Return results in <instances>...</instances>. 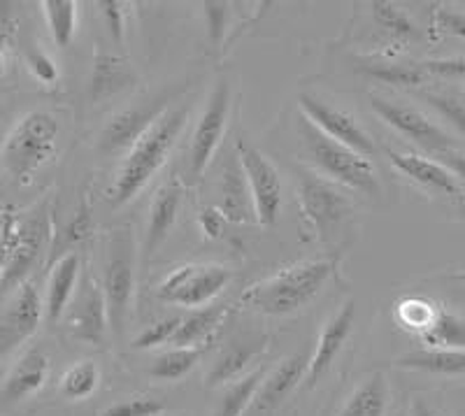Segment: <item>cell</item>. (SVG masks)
Returning <instances> with one entry per match:
<instances>
[{"label": "cell", "mask_w": 465, "mask_h": 416, "mask_svg": "<svg viewBox=\"0 0 465 416\" xmlns=\"http://www.w3.org/2000/svg\"><path fill=\"white\" fill-rule=\"evenodd\" d=\"M103 19H105L107 28H110L112 37L122 43L124 40V10L122 3H116V0H103Z\"/></svg>", "instance_id": "f6af8a7d"}, {"label": "cell", "mask_w": 465, "mask_h": 416, "mask_svg": "<svg viewBox=\"0 0 465 416\" xmlns=\"http://www.w3.org/2000/svg\"><path fill=\"white\" fill-rule=\"evenodd\" d=\"M10 33L12 31H0V77L5 73V49L10 43Z\"/></svg>", "instance_id": "c3c4849f"}, {"label": "cell", "mask_w": 465, "mask_h": 416, "mask_svg": "<svg viewBox=\"0 0 465 416\" xmlns=\"http://www.w3.org/2000/svg\"><path fill=\"white\" fill-rule=\"evenodd\" d=\"M440 310L442 307L435 305L433 301H426V298H405V301L398 302L396 319L402 328L423 335L435 323Z\"/></svg>", "instance_id": "d6a6232c"}, {"label": "cell", "mask_w": 465, "mask_h": 416, "mask_svg": "<svg viewBox=\"0 0 465 416\" xmlns=\"http://www.w3.org/2000/svg\"><path fill=\"white\" fill-rule=\"evenodd\" d=\"M389 158H391L393 168L401 170L407 180L417 182V184L426 186L430 191H438L442 195H459L460 186L459 180L450 170L444 168L440 161H430V158L421 156V154H402L389 149Z\"/></svg>", "instance_id": "ffe728a7"}, {"label": "cell", "mask_w": 465, "mask_h": 416, "mask_svg": "<svg viewBox=\"0 0 465 416\" xmlns=\"http://www.w3.org/2000/svg\"><path fill=\"white\" fill-rule=\"evenodd\" d=\"M58 122L43 110H33L22 116L0 149V163L15 184L28 186L33 174L47 165L56 154Z\"/></svg>", "instance_id": "3957f363"}, {"label": "cell", "mask_w": 465, "mask_h": 416, "mask_svg": "<svg viewBox=\"0 0 465 416\" xmlns=\"http://www.w3.org/2000/svg\"><path fill=\"white\" fill-rule=\"evenodd\" d=\"M398 368L417 370V372L440 374V377H463L465 352L460 349H421L410 352L396 361Z\"/></svg>", "instance_id": "d4e9b609"}, {"label": "cell", "mask_w": 465, "mask_h": 416, "mask_svg": "<svg viewBox=\"0 0 465 416\" xmlns=\"http://www.w3.org/2000/svg\"><path fill=\"white\" fill-rule=\"evenodd\" d=\"M52 40L58 47H68L77 35V15L80 5L74 0H45L40 3Z\"/></svg>", "instance_id": "83f0119b"}, {"label": "cell", "mask_w": 465, "mask_h": 416, "mask_svg": "<svg viewBox=\"0 0 465 416\" xmlns=\"http://www.w3.org/2000/svg\"><path fill=\"white\" fill-rule=\"evenodd\" d=\"M235 149H238L240 165L247 174L256 222L265 228L275 226L277 219H280L282 203H284V186H282L280 173H277L275 165L270 163L268 156H263L244 137H238Z\"/></svg>", "instance_id": "9c48e42d"}, {"label": "cell", "mask_w": 465, "mask_h": 416, "mask_svg": "<svg viewBox=\"0 0 465 416\" xmlns=\"http://www.w3.org/2000/svg\"><path fill=\"white\" fill-rule=\"evenodd\" d=\"M26 65L37 82H43V84H56L58 82L56 64H54L52 58H49L43 49L28 47L26 49Z\"/></svg>", "instance_id": "60d3db41"}, {"label": "cell", "mask_w": 465, "mask_h": 416, "mask_svg": "<svg viewBox=\"0 0 465 416\" xmlns=\"http://www.w3.org/2000/svg\"><path fill=\"white\" fill-rule=\"evenodd\" d=\"M168 101L170 95H161L156 101L143 103L138 107H128V110L112 116L107 126L103 128L98 149L103 154H119L124 149H133V144L138 143L140 137L168 112Z\"/></svg>", "instance_id": "5bb4252c"}, {"label": "cell", "mask_w": 465, "mask_h": 416, "mask_svg": "<svg viewBox=\"0 0 465 416\" xmlns=\"http://www.w3.org/2000/svg\"><path fill=\"white\" fill-rule=\"evenodd\" d=\"M180 326H182V316H168V319H161V322L144 328L138 338L133 340V347L153 349V347H161V344L173 342L174 332L180 331Z\"/></svg>", "instance_id": "d590c367"}, {"label": "cell", "mask_w": 465, "mask_h": 416, "mask_svg": "<svg viewBox=\"0 0 465 416\" xmlns=\"http://www.w3.org/2000/svg\"><path fill=\"white\" fill-rule=\"evenodd\" d=\"M219 210L226 216V222L231 223H247L252 222V216H254L252 191H249L247 174H244L238 156H232L222 170V182H219Z\"/></svg>", "instance_id": "d6986e66"}, {"label": "cell", "mask_w": 465, "mask_h": 416, "mask_svg": "<svg viewBox=\"0 0 465 416\" xmlns=\"http://www.w3.org/2000/svg\"><path fill=\"white\" fill-rule=\"evenodd\" d=\"M135 237L128 226L114 228L105 237L103 293L114 331H124L135 302Z\"/></svg>", "instance_id": "5b68a950"}, {"label": "cell", "mask_w": 465, "mask_h": 416, "mask_svg": "<svg viewBox=\"0 0 465 416\" xmlns=\"http://www.w3.org/2000/svg\"><path fill=\"white\" fill-rule=\"evenodd\" d=\"M165 411V405L153 398H126L122 402H114L107 410H103L101 416H161Z\"/></svg>", "instance_id": "8d00e7d4"}, {"label": "cell", "mask_w": 465, "mask_h": 416, "mask_svg": "<svg viewBox=\"0 0 465 416\" xmlns=\"http://www.w3.org/2000/svg\"><path fill=\"white\" fill-rule=\"evenodd\" d=\"M201 359V347H173L170 352L161 353L159 359L153 361L149 374L159 381H177L196 368Z\"/></svg>", "instance_id": "4dcf8cb0"}, {"label": "cell", "mask_w": 465, "mask_h": 416, "mask_svg": "<svg viewBox=\"0 0 465 416\" xmlns=\"http://www.w3.org/2000/svg\"><path fill=\"white\" fill-rule=\"evenodd\" d=\"M49 240H52V214L47 205H40L35 212L24 216L19 223L15 247L0 274V302L15 293L19 286L26 284L28 274L35 270L43 253L49 249Z\"/></svg>", "instance_id": "52a82bcc"}, {"label": "cell", "mask_w": 465, "mask_h": 416, "mask_svg": "<svg viewBox=\"0 0 465 416\" xmlns=\"http://www.w3.org/2000/svg\"><path fill=\"white\" fill-rule=\"evenodd\" d=\"M389 401H391L389 381L384 372L377 370L351 391L338 416H386Z\"/></svg>", "instance_id": "cb8c5ba5"}, {"label": "cell", "mask_w": 465, "mask_h": 416, "mask_svg": "<svg viewBox=\"0 0 465 416\" xmlns=\"http://www.w3.org/2000/svg\"><path fill=\"white\" fill-rule=\"evenodd\" d=\"M226 216L222 214L219 207H207V210L198 214V228H201V233L207 240H219L223 231H226Z\"/></svg>", "instance_id": "ee69618b"}, {"label": "cell", "mask_w": 465, "mask_h": 416, "mask_svg": "<svg viewBox=\"0 0 465 416\" xmlns=\"http://www.w3.org/2000/svg\"><path fill=\"white\" fill-rule=\"evenodd\" d=\"M371 107L381 116V122H386L391 128H396L401 135L407 140L417 143L419 147L429 149V152L440 154L456 149V140L450 133L433 124L429 116L419 112L417 107L402 105L396 101H386L381 95L371 94Z\"/></svg>", "instance_id": "7c38bea8"}, {"label": "cell", "mask_w": 465, "mask_h": 416, "mask_svg": "<svg viewBox=\"0 0 465 416\" xmlns=\"http://www.w3.org/2000/svg\"><path fill=\"white\" fill-rule=\"evenodd\" d=\"M80 253L68 252L64 253L56 263L52 265V272H49L47 282V295H45V319L49 323H56L64 312L68 310L70 301L74 295V286L80 280Z\"/></svg>", "instance_id": "7402d4cb"}, {"label": "cell", "mask_w": 465, "mask_h": 416, "mask_svg": "<svg viewBox=\"0 0 465 416\" xmlns=\"http://www.w3.org/2000/svg\"><path fill=\"white\" fill-rule=\"evenodd\" d=\"M186 114H189L186 107L168 110L138 143L133 144L112 186V207H124L128 201H133L149 184L153 174L159 173L184 131Z\"/></svg>", "instance_id": "6da1fadb"}, {"label": "cell", "mask_w": 465, "mask_h": 416, "mask_svg": "<svg viewBox=\"0 0 465 416\" xmlns=\"http://www.w3.org/2000/svg\"><path fill=\"white\" fill-rule=\"evenodd\" d=\"M363 73L368 77L384 82L391 86H417L423 82V70L421 65H402V64H371L363 65Z\"/></svg>", "instance_id": "e575fe53"}, {"label": "cell", "mask_w": 465, "mask_h": 416, "mask_svg": "<svg viewBox=\"0 0 465 416\" xmlns=\"http://www.w3.org/2000/svg\"><path fill=\"white\" fill-rule=\"evenodd\" d=\"M298 203H301L302 219L310 231L317 233L319 240L338 233L354 212L351 195L310 170L298 173Z\"/></svg>", "instance_id": "8992f818"}, {"label": "cell", "mask_w": 465, "mask_h": 416, "mask_svg": "<svg viewBox=\"0 0 465 416\" xmlns=\"http://www.w3.org/2000/svg\"><path fill=\"white\" fill-rule=\"evenodd\" d=\"M223 314H226V307L223 305L203 307V310L191 312L186 319H182L180 331L174 332L170 344H174V347H198L219 326Z\"/></svg>", "instance_id": "f1b7e54d"}, {"label": "cell", "mask_w": 465, "mask_h": 416, "mask_svg": "<svg viewBox=\"0 0 465 416\" xmlns=\"http://www.w3.org/2000/svg\"><path fill=\"white\" fill-rule=\"evenodd\" d=\"M298 133H301L302 147H305L310 161L317 165V170L328 182L368 195V198L380 195V180H377V170L371 158L361 156L344 144L326 137L307 119H301Z\"/></svg>", "instance_id": "277c9868"}, {"label": "cell", "mask_w": 465, "mask_h": 416, "mask_svg": "<svg viewBox=\"0 0 465 416\" xmlns=\"http://www.w3.org/2000/svg\"><path fill=\"white\" fill-rule=\"evenodd\" d=\"M265 347V338L256 340V342H232L226 352L222 353L214 363V368L207 374V386L214 389V386L222 384H232V381L242 380L247 374V368L252 365V361L261 353V349Z\"/></svg>", "instance_id": "484cf974"}, {"label": "cell", "mask_w": 465, "mask_h": 416, "mask_svg": "<svg viewBox=\"0 0 465 416\" xmlns=\"http://www.w3.org/2000/svg\"><path fill=\"white\" fill-rule=\"evenodd\" d=\"M19 223H22V216L16 214V212H0V274H3V268H5L7 259H10L12 247H15Z\"/></svg>", "instance_id": "ab89813d"}, {"label": "cell", "mask_w": 465, "mask_h": 416, "mask_svg": "<svg viewBox=\"0 0 465 416\" xmlns=\"http://www.w3.org/2000/svg\"><path fill=\"white\" fill-rule=\"evenodd\" d=\"M101 384V370L94 361H80L74 363L73 368L65 370V374L61 377V384L58 391L64 395L65 401H84L89 395H94V391Z\"/></svg>", "instance_id": "1f68e13d"}, {"label": "cell", "mask_w": 465, "mask_h": 416, "mask_svg": "<svg viewBox=\"0 0 465 416\" xmlns=\"http://www.w3.org/2000/svg\"><path fill=\"white\" fill-rule=\"evenodd\" d=\"M228 112H231V84L226 77H219L212 89L207 105L196 124L189 147V170L193 177H201L207 170L214 152L219 149L226 133Z\"/></svg>", "instance_id": "30bf717a"}, {"label": "cell", "mask_w": 465, "mask_h": 416, "mask_svg": "<svg viewBox=\"0 0 465 416\" xmlns=\"http://www.w3.org/2000/svg\"><path fill=\"white\" fill-rule=\"evenodd\" d=\"M435 156H438V161L444 165V168L454 174L456 180L465 182V154L463 152H459V149H450V152H440L435 154Z\"/></svg>", "instance_id": "7dc6e473"}, {"label": "cell", "mask_w": 465, "mask_h": 416, "mask_svg": "<svg viewBox=\"0 0 465 416\" xmlns=\"http://www.w3.org/2000/svg\"><path fill=\"white\" fill-rule=\"evenodd\" d=\"M107 322H110V314H107L103 286L94 277H86L80 295H77V301L73 305V312L68 316L70 335L74 340H80V342L98 347L105 340Z\"/></svg>", "instance_id": "9a60e30c"}, {"label": "cell", "mask_w": 465, "mask_h": 416, "mask_svg": "<svg viewBox=\"0 0 465 416\" xmlns=\"http://www.w3.org/2000/svg\"><path fill=\"white\" fill-rule=\"evenodd\" d=\"M91 233H94V214H91V207L86 205V203H82L80 210L74 212L73 219L65 223L64 247H70V244H77V243H84Z\"/></svg>", "instance_id": "f35d334b"}, {"label": "cell", "mask_w": 465, "mask_h": 416, "mask_svg": "<svg viewBox=\"0 0 465 416\" xmlns=\"http://www.w3.org/2000/svg\"><path fill=\"white\" fill-rule=\"evenodd\" d=\"M423 101L440 112V114L465 137V103L454 95L444 94H423Z\"/></svg>", "instance_id": "74e56055"}, {"label": "cell", "mask_w": 465, "mask_h": 416, "mask_svg": "<svg viewBox=\"0 0 465 416\" xmlns=\"http://www.w3.org/2000/svg\"><path fill=\"white\" fill-rule=\"evenodd\" d=\"M135 84V73L124 58L107 52H95L94 73H91V98L95 103L107 101L112 95Z\"/></svg>", "instance_id": "603a6c76"}, {"label": "cell", "mask_w": 465, "mask_h": 416, "mask_svg": "<svg viewBox=\"0 0 465 416\" xmlns=\"http://www.w3.org/2000/svg\"><path fill=\"white\" fill-rule=\"evenodd\" d=\"M372 15H375L377 24L384 28L386 33H391V35L401 37V40H417L419 37V28L417 24L410 19L405 10H401L393 3H372Z\"/></svg>", "instance_id": "836d02e7"}, {"label": "cell", "mask_w": 465, "mask_h": 416, "mask_svg": "<svg viewBox=\"0 0 465 416\" xmlns=\"http://www.w3.org/2000/svg\"><path fill=\"white\" fill-rule=\"evenodd\" d=\"M412 416H438V411L433 407H429L423 401H414L412 405Z\"/></svg>", "instance_id": "681fc988"}, {"label": "cell", "mask_w": 465, "mask_h": 416, "mask_svg": "<svg viewBox=\"0 0 465 416\" xmlns=\"http://www.w3.org/2000/svg\"><path fill=\"white\" fill-rule=\"evenodd\" d=\"M231 282V270L223 265H207V263H186L165 277L156 289L163 302L182 307H205L226 289Z\"/></svg>", "instance_id": "ba28073f"}, {"label": "cell", "mask_w": 465, "mask_h": 416, "mask_svg": "<svg viewBox=\"0 0 465 416\" xmlns=\"http://www.w3.org/2000/svg\"><path fill=\"white\" fill-rule=\"evenodd\" d=\"M307 374V361L301 353H293L289 359L280 361L277 368L270 374H265L263 384H261L259 393H256L254 410L256 411H270L280 407L282 402L293 393L301 381H305Z\"/></svg>", "instance_id": "44dd1931"}, {"label": "cell", "mask_w": 465, "mask_h": 416, "mask_svg": "<svg viewBox=\"0 0 465 416\" xmlns=\"http://www.w3.org/2000/svg\"><path fill=\"white\" fill-rule=\"evenodd\" d=\"M182 195H184V186L177 177H170L152 201V210H149L147 231H144V263L159 253L163 243L168 240L170 231H173L174 222H177V212L182 205Z\"/></svg>", "instance_id": "e0dca14e"}, {"label": "cell", "mask_w": 465, "mask_h": 416, "mask_svg": "<svg viewBox=\"0 0 465 416\" xmlns=\"http://www.w3.org/2000/svg\"><path fill=\"white\" fill-rule=\"evenodd\" d=\"M298 103H301V110L305 112L307 122L312 124L314 128H319L326 137L344 144V147H349L351 152L361 154L365 158H371L375 154L377 147L372 143V137L368 135V131L349 112L328 105L326 101L307 94V91L298 95Z\"/></svg>", "instance_id": "8fae6325"}, {"label": "cell", "mask_w": 465, "mask_h": 416, "mask_svg": "<svg viewBox=\"0 0 465 416\" xmlns=\"http://www.w3.org/2000/svg\"><path fill=\"white\" fill-rule=\"evenodd\" d=\"M265 380V370L256 368L252 372H247L242 380L232 381L226 389L223 398L219 401L214 416H244V411L249 407H254L256 393H259L261 384Z\"/></svg>", "instance_id": "4316f807"}, {"label": "cell", "mask_w": 465, "mask_h": 416, "mask_svg": "<svg viewBox=\"0 0 465 416\" xmlns=\"http://www.w3.org/2000/svg\"><path fill=\"white\" fill-rule=\"evenodd\" d=\"M207 26H210V35L214 40H222L223 28H226V5L223 3H205Z\"/></svg>", "instance_id": "bcb514c9"}, {"label": "cell", "mask_w": 465, "mask_h": 416, "mask_svg": "<svg viewBox=\"0 0 465 416\" xmlns=\"http://www.w3.org/2000/svg\"><path fill=\"white\" fill-rule=\"evenodd\" d=\"M49 356L43 349H28L22 359L12 365L5 381L0 386V405H16L43 391L49 380Z\"/></svg>", "instance_id": "ac0fdd59"}, {"label": "cell", "mask_w": 465, "mask_h": 416, "mask_svg": "<svg viewBox=\"0 0 465 416\" xmlns=\"http://www.w3.org/2000/svg\"><path fill=\"white\" fill-rule=\"evenodd\" d=\"M423 73H433L444 79H465V56L459 58H433L421 64Z\"/></svg>", "instance_id": "7bdbcfd3"}, {"label": "cell", "mask_w": 465, "mask_h": 416, "mask_svg": "<svg viewBox=\"0 0 465 416\" xmlns=\"http://www.w3.org/2000/svg\"><path fill=\"white\" fill-rule=\"evenodd\" d=\"M429 349H460L465 352V319L454 312L440 310L438 319L429 331L419 335Z\"/></svg>", "instance_id": "f546056e"}, {"label": "cell", "mask_w": 465, "mask_h": 416, "mask_svg": "<svg viewBox=\"0 0 465 416\" xmlns=\"http://www.w3.org/2000/svg\"><path fill=\"white\" fill-rule=\"evenodd\" d=\"M45 305L35 284L26 282L0 310V363L22 347L43 322Z\"/></svg>", "instance_id": "4fadbf2b"}, {"label": "cell", "mask_w": 465, "mask_h": 416, "mask_svg": "<svg viewBox=\"0 0 465 416\" xmlns=\"http://www.w3.org/2000/svg\"><path fill=\"white\" fill-rule=\"evenodd\" d=\"M356 322V302L347 301L338 312H335L328 323L323 326L322 335H319V342L314 347L312 359L307 361V374H305V386L312 389L317 386V381L322 380L323 374L328 372V368L335 363V359L340 356V352L347 344L349 335H351V328Z\"/></svg>", "instance_id": "2e32d148"}, {"label": "cell", "mask_w": 465, "mask_h": 416, "mask_svg": "<svg viewBox=\"0 0 465 416\" xmlns=\"http://www.w3.org/2000/svg\"><path fill=\"white\" fill-rule=\"evenodd\" d=\"M333 261H302L249 286L242 302L268 316H286L302 310L317 298L333 274Z\"/></svg>", "instance_id": "7a4b0ae2"}, {"label": "cell", "mask_w": 465, "mask_h": 416, "mask_svg": "<svg viewBox=\"0 0 465 416\" xmlns=\"http://www.w3.org/2000/svg\"><path fill=\"white\" fill-rule=\"evenodd\" d=\"M433 28L444 35L463 37L465 40V15L456 10H447V7H438L433 12Z\"/></svg>", "instance_id": "b9f144b4"}, {"label": "cell", "mask_w": 465, "mask_h": 416, "mask_svg": "<svg viewBox=\"0 0 465 416\" xmlns=\"http://www.w3.org/2000/svg\"><path fill=\"white\" fill-rule=\"evenodd\" d=\"M456 280H465V270H463V272L456 274Z\"/></svg>", "instance_id": "f907efd6"}]
</instances>
